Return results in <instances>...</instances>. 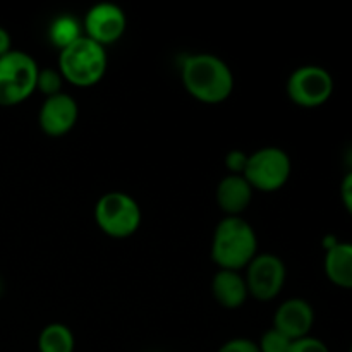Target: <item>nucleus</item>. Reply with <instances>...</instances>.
Wrapping results in <instances>:
<instances>
[{
  "instance_id": "1a4fd4ad",
  "label": "nucleus",
  "mask_w": 352,
  "mask_h": 352,
  "mask_svg": "<svg viewBox=\"0 0 352 352\" xmlns=\"http://www.w3.org/2000/svg\"><path fill=\"white\" fill-rule=\"evenodd\" d=\"M127 19L124 10L112 2H100L86 12L82 28L85 36L103 48L116 43L126 31Z\"/></svg>"
},
{
  "instance_id": "ddd939ff",
  "label": "nucleus",
  "mask_w": 352,
  "mask_h": 352,
  "mask_svg": "<svg viewBox=\"0 0 352 352\" xmlns=\"http://www.w3.org/2000/svg\"><path fill=\"white\" fill-rule=\"evenodd\" d=\"M212 292L215 301L226 309H237L246 302L248 285L239 272L219 270L212 280Z\"/></svg>"
},
{
  "instance_id": "dca6fc26",
  "label": "nucleus",
  "mask_w": 352,
  "mask_h": 352,
  "mask_svg": "<svg viewBox=\"0 0 352 352\" xmlns=\"http://www.w3.org/2000/svg\"><path fill=\"white\" fill-rule=\"evenodd\" d=\"M81 36V24H79L72 16L55 17L50 24V30H48V38H50V41L58 48V50L67 48L69 45H72Z\"/></svg>"
},
{
  "instance_id": "f3484780",
  "label": "nucleus",
  "mask_w": 352,
  "mask_h": 352,
  "mask_svg": "<svg viewBox=\"0 0 352 352\" xmlns=\"http://www.w3.org/2000/svg\"><path fill=\"white\" fill-rule=\"evenodd\" d=\"M62 82H64V78H62L58 69L45 67L40 69V72H38L36 89L43 93L45 98H48V96H55L62 93Z\"/></svg>"
},
{
  "instance_id": "9b49d317",
  "label": "nucleus",
  "mask_w": 352,
  "mask_h": 352,
  "mask_svg": "<svg viewBox=\"0 0 352 352\" xmlns=\"http://www.w3.org/2000/svg\"><path fill=\"white\" fill-rule=\"evenodd\" d=\"M315 323V309L308 301L301 298H292L282 302L275 311L274 330L289 339L294 340L308 337Z\"/></svg>"
},
{
  "instance_id": "6e6552de",
  "label": "nucleus",
  "mask_w": 352,
  "mask_h": 352,
  "mask_svg": "<svg viewBox=\"0 0 352 352\" xmlns=\"http://www.w3.org/2000/svg\"><path fill=\"white\" fill-rule=\"evenodd\" d=\"M246 270L244 280H246L248 292L251 298L258 299V301H272L284 289L287 270H285L284 261L275 254H256L254 260L246 267Z\"/></svg>"
},
{
  "instance_id": "9d476101",
  "label": "nucleus",
  "mask_w": 352,
  "mask_h": 352,
  "mask_svg": "<svg viewBox=\"0 0 352 352\" xmlns=\"http://www.w3.org/2000/svg\"><path fill=\"white\" fill-rule=\"evenodd\" d=\"M79 117V107L67 93H58L45 98L38 113V124L41 131L50 138L65 136L76 126Z\"/></svg>"
},
{
  "instance_id": "0eeeda50",
  "label": "nucleus",
  "mask_w": 352,
  "mask_h": 352,
  "mask_svg": "<svg viewBox=\"0 0 352 352\" xmlns=\"http://www.w3.org/2000/svg\"><path fill=\"white\" fill-rule=\"evenodd\" d=\"M287 95L302 109L322 107L333 95V78L320 65H301L287 79Z\"/></svg>"
},
{
  "instance_id": "f03ea898",
  "label": "nucleus",
  "mask_w": 352,
  "mask_h": 352,
  "mask_svg": "<svg viewBox=\"0 0 352 352\" xmlns=\"http://www.w3.org/2000/svg\"><path fill=\"white\" fill-rule=\"evenodd\" d=\"M258 254L254 229L241 217H226L212 239V260L220 270L241 272Z\"/></svg>"
},
{
  "instance_id": "5701e85b",
  "label": "nucleus",
  "mask_w": 352,
  "mask_h": 352,
  "mask_svg": "<svg viewBox=\"0 0 352 352\" xmlns=\"http://www.w3.org/2000/svg\"><path fill=\"white\" fill-rule=\"evenodd\" d=\"M10 45H12V40H10L9 31H7L6 28L0 26V57L7 55L9 52H12Z\"/></svg>"
},
{
  "instance_id": "a211bd4d",
  "label": "nucleus",
  "mask_w": 352,
  "mask_h": 352,
  "mask_svg": "<svg viewBox=\"0 0 352 352\" xmlns=\"http://www.w3.org/2000/svg\"><path fill=\"white\" fill-rule=\"evenodd\" d=\"M289 347H291V340L285 339L282 333H278L274 329L265 332L261 340L258 342L260 352H289Z\"/></svg>"
},
{
  "instance_id": "aec40b11",
  "label": "nucleus",
  "mask_w": 352,
  "mask_h": 352,
  "mask_svg": "<svg viewBox=\"0 0 352 352\" xmlns=\"http://www.w3.org/2000/svg\"><path fill=\"white\" fill-rule=\"evenodd\" d=\"M217 352H260L258 344L251 339H230L223 344Z\"/></svg>"
},
{
  "instance_id": "f8f14e48",
  "label": "nucleus",
  "mask_w": 352,
  "mask_h": 352,
  "mask_svg": "<svg viewBox=\"0 0 352 352\" xmlns=\"http://www.w3.org/2000/svg\"><path fill=\"white\" fill-rule=\"evenodd\" d=\"M215 198L227 217H241L253 199V188L243 175L229 174L217 186Z\"/></svg>"
},
{
  "instance_id": "20e7f679",
  "label": "nucleus",
  "mask_w": 352,
  "mask_h": 352,
  "mask_svg": "<svg viewBox=\"0 0 352 352\" xmlns=\"http://www.w3.org/2000/svg\"><path fill=\"white\" fill-rule=\"evenodd\" d=\"M40 67L26 52L12 50L0 57V107L26 102L36 91Z\"/></svg>"
},
{
  "instance_id": "f257e3e1",
  "label": "nucleus",
  "mask_w": 352,
  "mask_h": 352,
  "mask_svg": "<svg viewBox=\"0 0 352 352\" xmlns=\"http://www.w3.org/2000/svg\"><path fill=\"white\" fill-rule=\"evenodd\" d=\"M181 79L189 96L206 105L226 102L234 91L232 71L212 54L188 55L182 62Z\"/></svg>"
},
{
  "instance_id": "b1692460",
  "label": "nucleus",
  "mask_w": 352,
  "mask_h": 352,
  "mask_svg": "<svg viewBox=\"0 0 352 352\" xmlns=\"http://www.w3.org/2000/svg\"><path fill=\"white\" fill-rule=\"evenodd\" d=\"M349 352H352V344H351V347H349Z\"/></svg>"
},
{
  "instance_id": "412c9836",
  "label": "nucleus",
  "mask_w": 352,
  "mask_h": 352,
  "mask_svg": "<svg viewBox=\"0 0 352 352\" xmlns=\"http://www.w3.org/2000/svg\"><path fill=\"white\" fill-rule=\"evenodd\" d=\"M246 160H248V155H244L243 151H237V150L230 151L226 158L227 167H229L230 174L243 175L244 167H246Z\"/></svg>"
},
{
  "instance_id": "2eb2a0df",
  "label": "nucleus",
  "mask_w": 352,
  "mask_h": 352,
  "mask_svg": "<svg viewBox=\"0 0 352 352\" xmlns=\"http://www.w3.org/2000/svg\"><path fill=\"white\" fill-rule=\"evenodd\" d=\"M40 352H74V336L62 323H50L38 336Z\"/></svg>"
},
{
  "instance_id": "4be33fe9",
  "label": "nucleus",
  "mask_w": 352,
  "mask_h": 352,
  "mask_svg": "<svg viewBox=\"0 0 352 352\" xmlns=\"http://www.w3.org/2000/svg\"><path fill=\"white\" fill-rule=\"evenodd\" d=\"M340 198H342L344 208L352 217V168L342 179V184H340Z\"/></svg>"
},
{
  "instance_id": "423d86ee",
  "label": "nucleus",
  "mask_w": 352,
  "mask_h": 352,
  "mask_svg": "<svg viewBox=\"0 0 352 352\" xmlns=\"http://www.w3.org/2000/svg\"><path fill=\"white\" fill-rule=\"evenodd\" d=\"M291 158L282 148H260L248 155L243 177L250 186L261 192H275L287 184L291 177Z\"/></svg>"
},
{
  "instance_id": "7ed1b4c3",
  "label": "nucleus",
  "mask_w": 352,
  "mask_h": 352,
  "mask_svg": "<svg viewBox=\"0 0 352 352\" xmlns=\"http://www.w3.org/2000/svg\"><path fill=\"white\" fill-rule=\"evenodd\" d=\"M109 65L107 52L102 45L82 34L79 40L60 50L58 71L64 81L78 88H91L103 79Z\"/></svg>"
},
{
  "instance_id": "6ab92c4d",
  "label": "nucleus",
  "mask_w": 352,
  "mask_h": 352,
  "mask_svg": "<svg viewBox=\"0 0 352 352\" xmlns=\"http://www.w3.org/2000/svg\"><path fill=\"white\" fill-rule=\"evenodd\" d=\"M289 352H330L327 344L316 337H302V339L291 342Z\"/></svg>"
},
{
  "instance_id": "4468645a",
  "label": "nucleus",
  "mask_w": 352,
  "mask_h": 352,
  "mask_svg": "<svg viewBox=\"0 0 352 352\" xmlns=\"http://www.w3.org/2000/svg\"><path fill=\"white\" fill-rule=\"evenodd\" d=\"M325 275L333 285L352 289V243H337L325 251Z\"/></svg>"
},
{
  "instance_id": "39448f33",
  "label": "nucleus",
  "mask_w": 352,
  "mask_h": 352,
  "mask_svg": "<svg viewBox=\"0 0 352 352\" xmlns=\"http://www.w3.org/2000/svg\"><path fill=\"white\" fill-rule=\"evenodd\" d=\"M95 220L105 236L113 239H127L140 229L141 210L133 196L127 192L112 191L96 201Z\"/></svg>"
}]
</instances>
